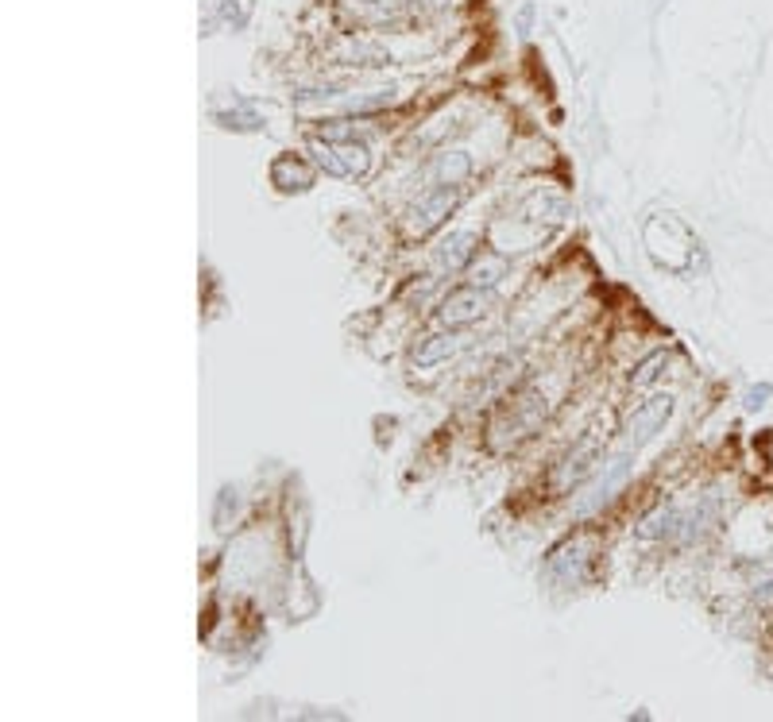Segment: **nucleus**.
<instances>
[{
  "instance_id": "nucleus-8",
  "label": "nucleus",
  "mask_w": 773,
  "mask_h": 722,
  "mask_svg": "<svg viewBox=\"0 0 773 722\" xmlns=\"http://www.w3.org/2000/svg\"><path fill=\"white\" fill-rule=\"evenodd\" d=\"M271 182H275L282 194H302L313 185V170L302 163V158L282 155V158H275V166H271Z\"/></svg>"
},
{
  "instance_id": "nucleus-5",
  "label": "nucleus",
  "mask_w": 773,
  "mask_h": 722,
  "mask_svg": "<svg viewBox=\"0 0 773 722\" xmlns=\"http://www.w3.org/2000/svg\"><path fill=\"white\" fill-rule=\"evenodd\" d=\"M318 163L337 178H356L367 170V151L360 143H318Z\"/></svg>"
},
{
  "instance_id": "nucleus-11",
  "label": "nucleus",
  "mask_w": 773,
  "mask_h": 722,
  "mask_svg": "<svg viewBox=\"0 0 773 722\" xmlns=\"http://www.w3.org/2000/svg\"><path fill=\"white\" fill-rule=\"evenodd\" d=\"M499 274H503V263H488V267H476V286L483 282V286H491Z\"/></svg>"
},
{
  "instance_id": "nucleus-7",
  "label": "nucleus",
  "mask_w": 773,
  "mask_h": 722,
  "mask_svg": "<svg viewBox=\"0 0 773 722\" xmlns=\"http://www.w3.org/2000/svg\"><path fill=\"white\" fill-rule=\"evenodd\" d=\"M472 259H476V236H472V233H453L449 240L437 243L434 267L437 271H461V267L472 263Z\"/></svg>"
},
{
  "instance_id": "nucleus-6",
  "label": "nucleus",
  "mask_w": 773,
  "mask_h": 722,
  "mask_svg": "<svg viewBox=\"0 0 773 722\" xmlns=\"http://www.w3.org/2000/svg\"><path fill=\"white\" fill-rule=\"evenodd\" d=\"M480 313H483V294L476 290V286H464V290H453L445 301H441V309H437V321L441 325H472V321H480Z\"/></svg>"
},
{
  "instance_id": "nucleus-12",
  "label": "nucleus",
  "mask_w": 773,
  "mask_h": 722,
  "mask_svg": "<svg viewBox=\"0 0 773 722\" xmlns=\"http://www.w3.org/2000/svg\"><path fill=\"white\" fill-rule=\"evenodd\" d=\"M762 398H769V386H758V391H750V394H747V406H750V410L762 406Z\"/></svg>"
},
{
  "instance_id": "nucleus-2",
  "label": "nucleus",
  "mask_w": 773,
  "mask_h": 722,
  "mask_svg": "<svg viewBox=\"0 0 773 722\" xmlns=\"http://www.w3.org/2000/svg\"><path fill=\"white\" fill-rule=\"evenodd\" d=\"M456 201H461V190H456L453 182L441 185V190H434V194H425L418 205L406 213V236L422 240V236L434 233V228H441L445 224V216L456 209Z\"/></svg>"
},
{
  "instance_id": "nucleus-3",
  "label": "nucleus",
  "mask_w": 773,
  "mask_h": 722,
  "mask_svg": "<svg viewBox=\"0 0 773 722\" xmlns=\"http://www.w3.org/2000/svg\"><path fill=\"white\" fill-rule=\"evenodd\" d=\"M599 456H604V449H599V437H584L580 444H572V449L565 452V460L557 464V471H553V487H557V490L580 487V483L596 471Z\"/></svg>"
},
{
  "instance_id": "nucleus-9",
  "label": "nucleus",
  "mask_w": 773,
  "mask_h": 722,
  "mask_svg": "<svg viewBox=\"0 0 773 722\" xmlns=\"http://www.w3.org/2000/svg\"><path fill=\"white\" fill-rule=\"evenodd\" d=\"M468 348V337H456V332H449V337H429L418 352H414V364L418 367H434V364H445V359L453 356H461Z\"/></svg>"
},
{
  "instance_id": "nucleus-4",
  "label": "nucleus",
  "mask_w": 773,
  "mask_h": 722,
  "mask_svg": "<svg viewBox=\"0 0 773 722\" xmlns=\"http://www.w3.org/2000/svg\"><path fill=\"white\" fill-rule=\"evenodd\" d=\"M673 417V398L669 394H654L650 402H642V406L626 417V441L635 444H646V441H654L657 432L665 429V422Z\"/></svg>"
},
{
  "instance_id": "nucleus-1",
  "label": "nucleus",
  "mask_w": 773,
  "mask_h": 722,
  "mask_svg": "<svg viewBox=\"0 0 773 722\" xmlns=\"http://www.w3.org/2000/svg\"><path fill=\"white\" fill-rule=\"evenodd\" d=\"M592 560H596V537H588V533H577V537H568L561 548H553L549 572L561 584L577 587V584H584L592 575Z\"/></svg>"
},
{
  "instance_id": "nucleus-10",
  "label": "nucleus",
  "mask_w": 773,
  "mask_h": 722,
  "mask_svg": "<svg viewBox=\"0 0 773 722\" xmlns=\"http://www.w3.org/2000/svg\"><path fill=\"white\" fill-rule=\"evenodd\" d=\"M662 367H665V352H654L650 359H642V364L631 371V386H650L657 375H662Z\"/></svg>"
}]
</instances>
